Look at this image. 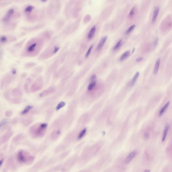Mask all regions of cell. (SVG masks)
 I'll use <instances>...</instances> for the list:
<instances>
[{
    "instance_id": "cell-1",
    "label": "cell",
    "mask_w": 172,
    "mask_h": 172,
    "mask_svg": "<svg viewBox=\"0 0 172 172\" xmlns=\"http://www.w3.org/2000/svg\"><path fill=\"white\" fill-rule=\"evenodd\" d=\"M42 42L38 39L29 40L26 44L21 55L24 57H31L38 55L41 49Z\"/></svg>"
},
{
    "instance_id": "cell-2",
    "label": "cell",
    "mask_w": 172,
    "mask_h": 172,
    "mask_svg": "<svg viewBox=\"0 0 172 172\" xmlns=\"http://www.w3.org/2000/svg\"><path fill=\"white\" fill-rule=\"evenodd\" d=\"M47 126L46 123H42L33 125L30 129V134L34 138L41 137L45 134Z\"/></svg>"
},
{
    "instance_id": "cell-3",
    "label": "cell",
    "mask_w": 172,
    "mask_h": 172,
    "mask_svg": "<svg viewBox=\"0 0 172 172\" xmlns=\"http://www.w3.org/2000/svg\"><path fill=\"white\" fill-rule=\"evenodd\" d=\"M17 160L21 164H30L32 162L34 157L30 155L26 152L20 151L17 154Z\"/></svg>"
},
{
    "instance_id": "cell-4",
    "label": "cell",
    "mask_w": 172,
    "mask_h": 172,
    "mask_svg": "<svg viewBox=\"0 0 172 172\" xmlns=\"http://www.w3.org/2000/svg\"><path fill=\"white\" fill-rule=\"evenodd\" d=\"M15 75H13L12 73L11 72L7 74L2 80L1 83V88H3V87L6 86L8 85V84L11 82L12 80H13Z\"/></svg>"
},
{
    "instance_id": "cell-5",
    "label": "cell",
    "mask_w": 172,
    "mask_h": 172,
    "mask_svg": "<svg viewBox=\"0 0 172 172\" xmlns=\"http://www.w3.org/2000/svg\"><path fill=\"white\" fill-rule=\"evenodd\" d=\"M13 134V131L11 130H8L2 135L1 138V143L2 144L6 143L10 139Z\"/></svg>"
},
{
    "instance_id": "cell-6",
    "label": "cell",
    "mask_w": 172,
    "mask_h": 172,
    "mask_svg": "<svg viewBox=\"0 0 172 172\" xmlns=\"http://www.w3.org/2000/svg\"><path fill=\"white\" fill-rule=\"evenodd\" d=\"M14 13V10L13 9H10L7 13L6 16L3 17L2 20L4 22H8L11 19V18L13 15Z\"/></svg>"
},
{
    "instance_id": "cell-7",
    "label": "cell",
    "mask_w": 172,
    "mask_h": 172,
    "mask_svg": "<svg viewBox=\"0 0 172 172\" xmlns=\"http://www.w3.org/2000/svg\"><path fill=\"white\" fill-rule=\"evenodd\" d=\"M137 152L135 151H134L130 152L128 155L127 156V158L125 160V164H128L131 161L134 159L137 155Z\"/></svg>"
},
{
    "instance_id": "cell-8",
    "label": "cell",
    "mask_w": 172,
    "mask_h": 172,
    "mask_svg": "<svg viewBox=\"0 0 172 172\" xmlns=\"http://www.w3.org/2000/svg\"><path fill=\"white\" fill-rule=\"evenodd\" d=\"M108 38L107 36H105L102 38L96 47V50L99 51L103 47Z\"/></svg>"
},
{
    "instance_id": "cell-9",
    "label": "cell",
    "mask_w": 172,
    "mask_h": 172,
    "mask_svg": "<svg viewBox=\"0 0 172 172\" xmlns=\"http://www.w3.org/2000/svg\"><path fill=\"white\" fill-rule=\"evenodd\" d=\"M96 29V25H94L91 27V29L88 33L87 38L88 40H91L94 38V36L95 33Z\"/></svg>"
},
{
    "instance_id": "cell-10",
    "label": "cell",
    "mask_w": 172,
    "mask_h": 172,
    "mask_svg": "<svg viewBox=\"0 0 172 172\" xmlns=\"http://www.w3.org/2000/svg\"><path fill=\"white\" fill-rule=\"evenodd\" d=\"M159 11H160V7L159 6H156L154 8V12L152 17V23L153 24L155 23L157 19L159 13Z\"/></svg>"
},
{
    "instance_id": "cell-11",
    "label": "cell",
    "mask_w": 172,
    "mask_h": 172,
    "mask_svg": "<svg viewBox=\"0 0 172 172\" xmlns=\"http://www.w3.org/2000/svg\"><path fill=\"white\" fill-rule=\"evenodd\" d=\"M96 80L90 81V83L88 85V91H91L94 89L96 88Z\"/></svg>"
},
{
    "instance_id": "cell-12",
    "label": "cell",
    "mask_w": 172,
    "mask_h": 172,
    "mask_svg": "<svg viewBox=\"0 0 172 172\" xmlns=\"http://www.w3.org/2000/svg\"><path fill=\"white\" fill-rule=\"evenodd\" d=\"M12 95L15 97H19L22 95V93L19 89L16 88L12 90Z\"/></svg>"
},
{
    "instance_id": "cell-13",
    "label": "cell",
    "mask_w": 172,
    "mask_h": 172,
    "mask_svg": "<svg viewBox=\"0 0 172 172\" xmlns=\"http://www.w3.org/2000/svg\"><path fill=\"white\" fill-rule=\"evenodd\" d=\"M160 58H159L157 60L155 64V67H154V74H157L158 72L159 67H160Z\"/></svg>"
},
{
    "instance_id": "cell-14",
    "label": "cell",
    "mask_w": 172,
    "mask_h": 172,
    "mask_svg": "<svg viewBox=\"0 0 172 172\" xmlns=\"http://www.w3.org/2000/svg\"><path fill=\"white\" fill-rule=\"evenodd\" d=\"M139 75V72H136L134 76L132 78L131 82H130V86H133L135 84L136 81H137V79H138Z\"/></svg>"
},
{
    "instance_id": "cell-15",
    "label": "cell",
    "mask_w": 172,
    "mask_h": 172,
    "mask_svg": "<svg viewBox=\"0 0 172 172\" xmlns=\"http://www.w3.org/2000/svg\"><path fill=\"white\" fill-rule=\"evenodd\" d=\"M33 108V106H32L28 105L26 106L24 109L22 111L21 113V114L23 115L27 114L31 109H32Z\"/></svg>"
},
{
    "instance_id": "cell-16",
    "label": "cell",
    "mask_w": 172,
    "mask_h": 172,
    "mask_svg": "<svg viewBox=\"0 0 172 172\" xmlns=\"http://www.w3.org/2000/svg\"><path fill=\"white\" fill-rule=\"evenodd\" d=\"M130 51H128L125 52L124 54H123L120 58V60L121 61H124L125 59H127L128 57L130 56Z\"/></svg>"
},
{
    "instance_id": "cell-17",
    "label": "cell",
    "mask_w": 172,
    "mask_h": 172,
    "mask_svg": "<svg viewBox=\"0 0 172 172\" xmlns=\"http://www.w3.org/2000/svg\"><path fill=\"white\" fill-rule=\"evenodd\" d=\"M169 126L168 125H166L164 128V131H163V137L162 141H165L166 140V137L167 134L169 130Z\"/></svg>"
},
{
    "instance_id": "cell-18",
    "label": "cell",
    "mask_w": 172,
    "mask_h": 172,
    "mask_svg": "<svg viewBox=\"0 0 172 172\" xmlns=\"http://www.w3.org/2000/svg\"><path fill=\"white\" fill-rule=\"evenodd\" d=\"M123 44V42L122 40V39L120 40L118 42H117L116 44L114 46V47H113V50L114 51H116L118 50V49H120V47H121L122 46V45Z\"/></svg>"
},
{
    "instance_id": "cell-19",
    "label": "cell",
    "mask_w": 172,
    "mask_h": 172,
    "mask_svg": "<svg viewBox=\"0 0 172 172\" xmlns=\"http://www.w3.org/2000/svg\"><path fill=\"white\" fill-rule=\"evenodd\" d=\"M170 102H167L166 104V105L162 107V108L161 109L160 111V112H159V116H161L165 112V111L167 109L168 107V106H169V104H170Z\"/></svg>"
},
{
    "instance_id": "cell-20",
    "label": "cell",
    "mask_w": 172,
    "mask_h": 172,
    "mask_svg": "<svg viewBox=\"0 0 172 172\" xmlns=\"http://www.w3.org/2000/svg\"><path fill=\"white\" fill-rule=\"evenodd\" d=\"M23 137V135L22 134H19L16 135L13 139V141L14 143H17L21 140Z\"/></svg>"
},
{
    "instance_id": "cell-21",
    "label": "cell",
    "mask_w": 172,
    "mask_h": 172,
    "mask_svg": "<svg viewBox=\"0 0 172 172\" xmlns=\"http://www.w3.org/2000/svg\"><path fill=\"white\" fill-rule=\"evenodd\" d=\"M53 90H53V89L46 90H45V91H44V92L40 93L39 94V96H41V97L47 96L48 95L50 94H52V91H53Z\"/></svg>"
},
{
    "instance_id": "cell-22",
    "label": "cell",
    "mask_w": 172,
    "mask_h": 172,
    "mask_svg": "<svg viewBox=\"0 0 172 172\" xmlns=\"http://www.w3.org/2000/svg\"><path fill=\"white\" fill-rule=\"evenodd\" d=\"M32 120L30 119H25L22 122V124L25 127H27L31 123Z\"/></svg>"
},
{
    "instance_id": "cell-23",
    "label": "cell",
    "mask_w": 172,
    "mask_h": 172,
    "mask_svg": "<svg viewBox=\"0 0 172 172\" xmlns=\"http://www.w3.org/2000/svg\"><path fill=\"white\" fill-rule=\"evenodd\" d=\"M8 41V38L6 36H2L0 37V44H5Z\"/></svg>"
},
{
    "instance_id": "cell-24",
    "label": "cell",
    "mask_w": 172,
    "mask_h": 172,
    "mask_svg": "<svg viewBox=\"0 0 172 172\" xmlns=\"http://www.w3.org/2000/svg\"><path fill=\"white\" fill-rule=\"evenodd\" d=\"M86 130H87L86 128H85L80 132V133L78 135V138L79 139H81V138L83 137L86 133Z\"/></svg>"
},
{
    "instance_id": "cell-25",
    "label": "cell",
    "mask_w": 172,
    "mask_h": 172,
    "mask_svg": "<svg viewBox=\"0 0 172 172\" xmlns=\"http://www.w3.org/2000/svg\"><path fill=\"white\" fill-rule=\"evenodd\" d=\"M135 26H136L135 25H133L130 26L127 30L125 33L126 34H128L130 33L132 31H133L134 30V29L135 28Z\"/></svg>"
},
{
    "instance_id": "cell-26",
    "label": "cell",
    "mask_w": 172,
    "mask_h": 172,
    "mask_svg": "<svg viewBox=\"0 0 172 172\" xmlns=\"http://www.w3.org/2000/svg\"><path fill=\"white\" fill-rule=\"evenodd\" d=\"M93 45H91L90 46L89 48L88 51L86 52V54H85V57L86 58H88L89 56V55H90V53H91V51L93 49Z\"/></svg>"
},
{
    "instance_id": "cell-27",
    "label": "cell",
    "mask_w": 172,
    "mask_h": 172,
    "mask_svg": "<svg viewBox=\"0 0 172 172\" xmlns=\"http://www.w3.org/2000/svg\"><path fill=\"white\" fill-rule=\"evenodd\" d=\"M60 132L59 130H57V131H56V132H54L52 133V136H51V138L52 139H55L56 138H57L58 137V136L60 135Z\"/></svg>"
},
{
    "instance_id": "cell-28",
    "label": "cell",
    "mask_w": 172,
    "mask_h": 172,
    "mask_svg": "<svg viewBox=\"0 0 172 172\" xmlns=\"http://www.w3.org/2000/svg\"><path fill=\"white\" fill-rule=\"evenodd\" d=\"M65 102H60L58 103V105L57 107H56V110H60V109L64 107L65 105Z\"/></svg>"
},
{
    "instance_id": "cell-29",
    "label": "cell",
    "mask_w": 172,
    "mask_h": 172,
    "mask_svg": "<svg viewBox=\"0 0 172 172\" xmlns=\"http://www.w3.org/2000/svg\"><path fill=\"white\" fill-rule=\"evenodd\" d=\"M8 120L7 119H3L0 121V128L3 127L5 125H6L7 123L8 122Z\"/></svg>"
},
{
    "instance_id": "cell-30",
    "label": "cell",
    "mask_w": 172,
    "mask_h": 172,
    "mask_svg": "<svg viewBox=\"0 0 172 172\" xmlns=\"http://www.w3.org/2000/svg\"><path fill=\"white\" fill-rule=\"evenodd\" d=\"M33 9L34 7L32 6H29L25 8V11L26 12H31Z\"/></svg>"
},
{
    "instance_id": "cell-31",
    "label": "cell",
    "mask_w": 172,
    "mask_h": 172,
    "mask_svg": "<svg viewBox=\"0 0 172 172\" xmlns=\"http://www.w3.org/2000/svg\"><path fill=\"white\" fill-rule=\"evenodd\" d=\"M13 114V112L11 110L7 111L5 112V115L7 117H10L12 116Z\"/></svg>"
},
{
    "instance_id": "cell-32",
    "label": "cell",
    "mask_w": 172,
    "mask_h": 172,
    "mask_svg": "<svg viewBox=\"0 0 172 172\" xmlns=\"http://www.w3.org/2000/svg\"><path fill=\"white\" fill-rule=\"evenodd\" d=\"M35 65V64L34 63H28L26 64V65H25V67L26 68H29L34 66Z\"/></svg>"
},
{
    "instance_id": "cell-33",
    "label": "cell",
    "mask_w": 172,
    "mask_h": 172,
    "mask_svg": "<svg viewBox=\"0 0 172 172\" xmlns=\"http://www.w3.org/2000/svg\"><path fill=\"white\" fill-rule=\"evenodd\" d=\"M12 102L13 104H18L20 102V100L19 98H15L12 100Z\"/></svg>"
},
{
    "instance_id": "cell-34",
    "label": "cell",
    "mask_w": 172,
    "mask_h": 172,
    "mask_svg": "<svg viewBox=\"0 0 172 172\" xmlns=\"http://www.w3.org/2000/svg\"><path fill=\"white\" fill-rule=\"evenodd\" d=\"M135 7H134L133 8L131 9V11H130V13H129V16L130 17H132L134 15V14L135 13Z\"/></svg>"
},
{
    "instance_id": "cell-35",
    "label": "cell",
    "mask_w": 172,
    "mask_h": 172,
    "mask_svg": "<svg viewBox=\"0 0 172 172\" xmlns=\"http://www.w3.org/2000/svg\"><path fill=\"white\" fill-rule=\"evenodd\" d=\"M60 47L58 46H55L53 50V53L54 54H56L60 50Z\"/></svg>"
},
{
    "instance_id": "cell-36",
    "label": "cell",
    "mask_w": 172,
    "mask_h": 172,
    "mask_svg": "<svg viewBox=\"0 0 172 172\" xmlns=\"http://www.w3.org/2000/svg\"><path fill=\"white\" fill-rule=\"evenodd\" d=\"M96 76L95 74H94L92 75V76L90 77V81H93V80H96Z\"/></svg>"
},
{
    "instance_id": "cell-37",
    "label": "cell",
    "mask_w": 172,
    "mask_h": 172,
    "mask_svg": "<svg viewBox=\"0 0 172 172\" xmlns=\"http://www.w3.org/2000/svg\"><path fill=\"white\" fill-rule=\"evenodd\" d=\"M143 57H139L136 58V62L138 63L140 62H141V61H143Z\"/></svg>"
},
{
    "instance_id": "cell-38",
    "label": "cell",
    "mask_w": 172,
    "mask_h": 172,
    "mask_svg": "<svg viewBox=\"0 0 172 172\" xmlns=\"http://www.w3.org/2000/svg\"><path fill=\"white\" fill-rule=\"evenodd\" d=\"M24 89L25 91H26L27 93H28L29 91V88L27 84H25L24 86Z\"/></svg>"
},
{
    "instance_id": "cell-39",
    "label": "cell",
    "mask_w": 172,
    "mask_h": 172,
    "mask_svg": "<svg viewBox=\"0 0 172 172\" xmlns=\"http://www.w3.org/2000/svg\"><path fill=\"white\" fill-rule=\"evenodd\" d=\"M11 72L12 73V74H13V75H15L16 74L17 71V70H16L15 69H13L12 70H11Z\"/></svg>"
},
{
    "instance_id": "cell-40",
    "label": "cell",
    "mask_w": 172,
    "mask_h": 172,
    "mask_svg": "<svg viewBox=\"0 0 172 172\" xmlns=\"http://www.w3.org/2000/svg\"><path fill=\"white\" fill-rule=\"evenodd\" d=\"M158 38H156L155 39V40H154V46H156L158 44Z\"/></svg>"
},
{
    "instance_id": "cell-41",
    "label": "cell",
    "mask_w": 172,
    "mask_h": 172,
    "mask_svg": "<svg viewBox=\"0 0 172 172\" xmlns=\"http://www.w3.org/2000/svg\"><path fill=\"white\" fill-rule=\"evenodd\" d=\"M145 137L146 138H147V139H148V138H149V134H148V133H146L145 134Z\"/></svg>"
},
{
    "instance_id": "cell-42",
    "label": "cell",
    "mask_w": 172,
    "mask_h": 172,
    "mask_svg": "<svg viewBox=\"0 0 172 172\" xmlns=\"http://www.w3.org/2000/svg\"><path fill=\"white\" fill-rule=\"evenodd\" d=\"M3 159H1L0 160V167L2 165V163H3Z\"/></svg>"
},
{
    "instance_id": "cell-43",
    "label": "cell",
    "mask_w": 172,
    "mask_h": 172,
    "mask_svg": "<svg viewBox=\"0 0 172 172\" xmlns=\"http://www.w3.org/2000/svg\"><path fill=\"white\" fill-rule=\"evenodd\" d=\"M135 50V48H134L133 49V51H132V54H133Z\"/></svg>"
},
{
    "instance_id": "cell-44",
    "label": "cell",
    "mask_w": 172,
    "mask_h": 172,
    "mask_svg": "<svg viewBox=\"0 0 172 172\" xmlns=\"http://www.w3.org/2000/svg\"><path fill=\"white\" fill-rule=\"evenodd\" d=\"M150 170H146L145 171V172H150Z\"/></svg>"
},
{
    "instance_id": "cell-45",
    "label": "cell",
    "mask_w": 172,
    "mask_h": 172,
    "mask_svg": "<svg viewBox=\"0 0 172 172\" xmlns=\"http://www.w3.org/2000/svg\"><path fill=\"white\" fill-rule=\"evenodd\" d=\"M41 0L42 1L45 2V1H46L47 0Z\"/></svg>"
},
{
    "instance_id": "cell-46",
    "label": "cell",
    "mask_w": 172,
    "mask_h": 172,
    "mask_svg": "<svg viewBox=\"0 0 172 172\" xmlns=\"http://www.w3.org/2000/svg\"><path fill=\"white\" fill-rule=\"evenodd\" d=\"M4 0H0V1Z\"/></svg>"
}]
</instances>
